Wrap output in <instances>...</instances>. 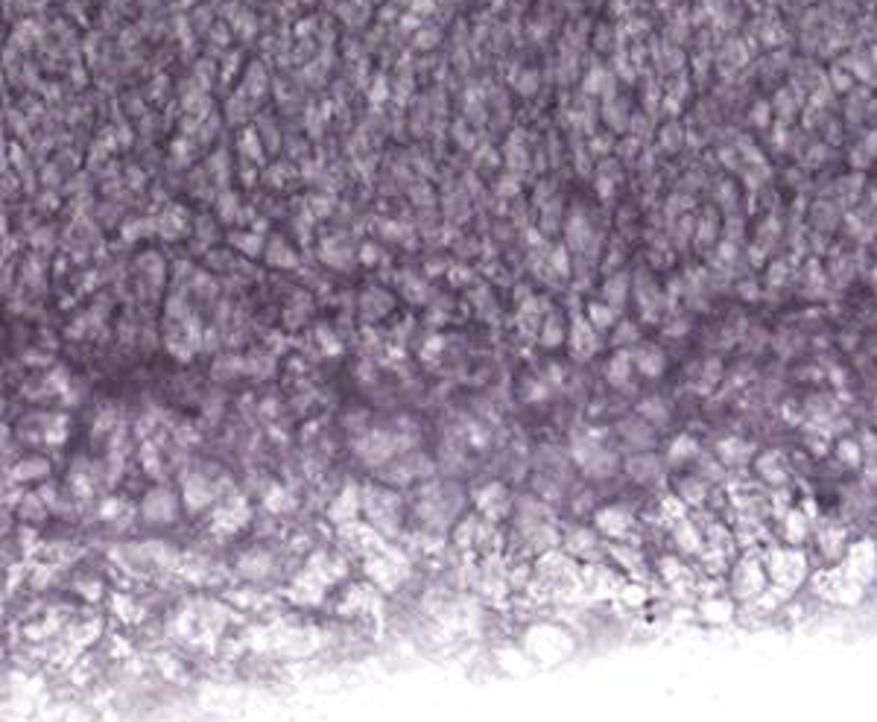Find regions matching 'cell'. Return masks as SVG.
I'll return each mask as SVG.
<instances>
[{
	"instance_id": "6da1fadb",
	"label": "cell",
	"mask_w": 877,
	"mask_h": 722,
	"mask_svg": "<svg viewBox=\"0 0 877 722\" xmlns=\"http://www.w3.org/2000/svg\"><path fill=\"white\" fill-rule=\"evenodd\" d=\"M360 506L366 509V515H369V521L374 523V527L386 530V532L398 530V518H401V500H398V495H392V491H384V488H363Z\"/></svg>"
},
{
	"instance_id": "7a4b0ae2",
	"label": "cell",
	"mask_w": 877,
	"mask_h": 722,
	"mask_svg": "<svg viewBox=\"0 0 877 722\" xmlns=\"http://www.w3.org/2000/svg\"><path fill=\"white\" fill-rule=\"evenodd\" d=\"M617 433L629 448L635 451H652L655 448V424H650L643 416L638 418H623L617 424Z\"/></svg>"
},
{
	"instance_id": "3957f363",
	"label": "cell",
	"mask_w": 877,
	"mask_h": 722,
	"mask_svg": "<svg viewBox=\"0 0 877 722\" xmlns=\"http://www.w3.org/2000/svg\"><path fill=\"white\" fill-rule=\"evenodd\" d=\"M769 570L778 582L784 585H796L801 576H804V555L801 553H792V550H775L769 555Z\"/></svg>"
},
{
	"instance_id": "277c9868",
	"label": "cell",
	"mask_w": 877,
	"mask_h": 722,
	"mask_svg": "<svg viewBox=\"0 0 877 722\" xmlns=\"http://www.w3.org/2000/svg\"><path fill=\"white\" fill-rule=\"evenodd\" d=\"M760 590H764V567L757 559H743L734 567V594L740 600H749Z\"/></svg>"
},
{
	"instance_id": "5b68a950",
	"label": "cell",
	"mask_w": 877,
	"mask_h": 722,
	"mask_svg": "<svg viewBox=\"0 0 877 722\" xmlns=\"http://www.w3.org/2000/svg\"><path fill=\"white\" fill-rule=\"evenodd\" d=\"M626 474L635 483H658L664 477V462L652 451H638L635 456L626 459Z\"/></svg>"
},
{
	"instance_id": "8992f818",
	"label": "cell",
	"mask_w": 877,
	"mask_h": 722,
	"mask_svg": "<svg viewBox=\"0 0 877 722\" xmlns=\"http://www.w3.org/2000/svg\"><path fill=\"white\" fill-rule=\"evenodd\" d=\"M141 512H143L146 521L167 523V521H173V515H176V497L170 495L167 488H155V491H150V495H146Z\"/></svg>"
},
{
	"instance_id": "52a82bcc",
	"label": "cell",
	"mask_w": 877,
	"mask_h": 722,
	"mask_svg": "<svg viewBox=\"0 0 877 722\" xmlns=\"http://www.w3.org/2000/svg\"><path fill=\"white\" fill-rule=\"evenodd\" d=\"M597 327H594L591 322H585V319H576L573 322V334H570V348L576 351V357L579 360H585V357H591L594 351H597Z\"/></svg>"
},
{
	"instance_id": "ba28073f",
	"label": "cell",
	"mask_w": 877,
	"mask_h": 722,
	"mask_svg": "<svg viewBox=\"0 0 877 722\" xmlns=\"http://www.w3.org/2000/svg\"><path fill=\"white\" fill-rule=\"evenodd\" d=\"M632 357H635V366H638V371L643 377H658V374H664V369H667V357H664V351H661L658 346H640Z\"/></svg>"
},
{
	"instance_id": "9c48e42d",
	"label": "cell",
	"mask_w": 877,
	"mask_h": 722,
	"mask_svg": "<svg viewBox=\"0 0 877 722\" xmlns=\"http://www.w3.org/2000/svg\"><path fill=\"white\" fill-rule=\"evenodd\" d=\"M211 500H213V488H211V483L202 477V474L188 477V483H185V503H188L190 512H199V509H205Z\"/></svg>"
},
{
	"instance_id": "30bf717a",
	"label": "cell",
	"mask_w": 877,
	"mask_h": 722,
	"mask_svg": "<svg viewBox=\"0 0 877 722\" xmlns=\"http://www.w3.org/2000/svg\"><path fill=\"white\" fill-rule=\"evenodd\" d=\"M632 369H635V357H632V351H617L615 357L608 360V366H605V377H608V383L611 386H629V381H632Z\"/></svg>"
},
{
	"instance_id": "8fae6325",
	"label": "cell",
	"mask_w": 877,
	"mask_h": 722,
	"mask_svg": "<svg viewBox=\"0 0 877 722\" xmlns=\"http://www.w3.org/2000/svg\"><path fill=\"white\" fill-rule=\"evenodd\" d=\"M717 456H720L722 465L737 468V465H746V459L752 456V448L743 439H722L717 445Z\"/></svg>"
},
{
	"instance_id": "7c38bea8",
	"label": "cell",
	"mask_w": 877,
	"mask_h": 722,
	"mask_svg": "<svg viewBox=\"0 0 877 722\" xmlns=\"http://www.w3.org/2000/svg\"><path fill=\"white\" fill-rule=\"evenodd\" d=\"M582 468H585V474H588L591 480H608L611 474L617 471V453H611V451L600 448V451L594 453Z\"/></svg>"
},
{
	"instance_id": "4fadbf2b",
	"label": "cell",
	"mask_w": 877,
	"mask_h": 722,
	"mask_svg": "<svg viewBox=\"0 0 877 722\" xmlns=\"http://www.w3.org/2000/svg\"><path fill=\"white\" fill-rule=\"evenodd\" d=\"M757 474H760V477H764L766 483H772V486L784 483V480H787V462H784V456L775 453V451L764 453V456L757 459Z\"/></svg>"
},
{
	"instance_id": "5bb4252c",
	"label": "cell",
	"mask_w": 877,
	"mask_h": 722,
	"mask_svg": "<svg viewBox=\"0 0 877 722\" xmlns=\"http://www.w3.org/2000/svg\"><path fill=\"white\" fill-rule=\"evenodd\" d=\"M673 538H675V544L682 547L685 553H699L702 550V535H699V530L693 527L690 521H675V527H673Z\"/></svg>"
},
{
	"instance_id": "9a60e30c",
	"label": "cell",
	"mask_w": 877,
	"mask_h": 722,
	"mask_svg": "<svg viewBox=\"0 0 877 722\" xmlns=\"http://www.w3.org/2000/svg\"><path fill=\"white\" fill-rule=\"evenodd\" d=\"M629 515L626 512H620V509H603V512H597V527L600 530H605L608 535H615V538H620L626 530H629Z\"/></svg>"
},
{
	"instance_id": "2e32d148",
	"label": "cell",
	"mask_w": 877,
	"mask_h": 722,
	"mask_svg": "<svg viewBox=\"0 0 877 722\" xmlns=\"http://www.w3.org/2000/svg\"><path fill=\"white\" fill-rule=\"evenodd\" d=\"M603 118H605V123H608L611 129H620V132H626L629 123H632V114H629L626 103L615 100V97H608V100H605V106H603Z\"/></svg>"
},
{
	"instance_id": "e0dca14e",
	"label": "cell",
	"mask_w": 877,
	"mask_h": 722,
	"mask_svg": "<svg viewBox=\"0 0 877 722\" xmlns=\"http://www.w3.org/2000/svg\"><path fill=\"white\" fill-rule=\"evenodd\" d=\"M506 503V488L500 486V483H491V486H486L483 491H479V497H477V506L483 509V512L489 515V518H494L498 515V509Z\"/></svg>"
},
{
	"instance_id": "ac0fdd59",
	"label": "cell",
	"mask_w": 877,
	"mask_h": 722,
	"mask_svg": "<svg viewBox=\"0 0 877 722\" xmlns=\"http://www.w3.org/2000/svg\"><path fill=\"white\" fill-rule=\"evenodd\" d=\"M568 550L573 555H591L594 550H597V535H594L591 530L576 527V530L568 532Z\"/></svg>"
},
{
	"instance_id": "d6986e66",
	"label": "cell",
	"mask_w": 877,
	"mask_h": 722,
	"mask_svg": "<svg viewBox=\"0 0 877 722\" xmlns=\"http://www.w3.org/2000/svg\"><path fill=\"white\" fill-rule=\"evenodd\" d=\"M638 416H643L650 424L661 427V424H667V418H670V406H667V401H661V398H647V401H640Z\"/></svg>"
},
{
	"instance_id": "ffe728a7",
	"label": "cell",
	"mask_w": 877,
	"mask_h": 722,
	"mask_svg": "<svg viewBox=\"0 0 877 722\" xmlns=\"http://www.w3.org/2000/svg\"><path fill=\"white\" fill-rule=\"evenodd\" d=\"M585 91L603 97V100H608V97H615V82H611L608 71L594 68V71L588 73V79H585Z\"/></svg>"
},
{
	"instance_id": "44dd1931",
	"label": "cell",
	"mask_w": 877,
	"mask_h": 722,
	"mask_svg": "<svg viewBox=\"0 0 877 722\" xmlns=\"http://www.w3.org/2000/svg\"><path fill=\"white\" fill-rule=\"evenodd\" d=\"M603 295H605V302L615 310L623 307L626 295H629V275H611L605 281V287H603Z\"/></svg>"
},
{
	"instance_id": "7402d4cb",
	"label": "cell",
	"mask_w": 877,
	"mask_h": 722,
	"mask_svg": "<svg viewBox=\"0 0 877 722\" xmlns=\"http://www.w3.org/2000/svg\"><path fill=\"white\" fill-rule=\"evenodd\" d=\"M269 565H272V559L267 553H260V550L246 553L240 559V570L246 573V576H263V573H269Z\"/></svg>"
},
{
	"instance_id": "603a6c76",
	"label": "cell",
	"mask_w": 877,
	"mask_h": 722,
	"mask_svg": "<svg viewBox=\"0 0 877 722\" xmlns=\"http://www.w3.org/2000/svg\"><path fill=\"white\" fill-rule=\"evenodd\" d=\"M561 339H565V327H561V319L553 313L541 322V346L556 348V346H561Z\"/></svg>"
},
{
	"instance_id": "cb8c5ba5",
	"label": "cell",
	"mask_w": 877,
	"mask_h": 722,
	"mask_svg": "<svg viewBox=\"0 0 877 722\" xmlns=\"http://www.w3.org/2000/svg\"><path fill=\"white\" fill-rule=\"evenodd\" d=\"M678 495H682V500H690L693 506H699L708 497V486L702 477H687V480H682V486H678Z\"/></svg>"
},
{
	"instance_id": "d4e9b609",
	"label": "cell",
	"mask_w": 877,
	"mask_h": 722,
	"mask_svg": "<svg viewBox=\"0 0 877 722\" xmlns=\"http://www.w3.org/2000/svg\"><path fill=\"white\" fill-rule=\"evenodd\" d=\"M47 459H24V462L15 465V480H38V477H47Z\"/></svg>"
},
{
	"instance_id": "484cf974",
	"label": "cell",
	"mask_w": 877,
	"mask_h": 722,
	"mask_svg": "<svg viewBox=\"0 0 877 722\" xmlns=\"http://www.w3.org/2000/svg\"><path fill=\"white\" fill-rule=\"evenodd\" d=\"M799 103H801V97H796L792 91H778V97H775V103H772V111L778 114V118H784L781 123H787L792 114H796V108H799Z\"/></svg>"
},
{
	"instance_id": "4316f807",
	"label": "cell",
	"mask_w": 877,
	"mask_h": 722,
	"mask_svg": "<svg viewBox=\"0 0 877 722\" xmlns=\"http://www.w3.org/2000/svg\"><path fill=\"white\" fill-rule=\"evenodd\" d=\"M813 225L816 228H822V232H831V228L839 222V217H836V208L834 205H827V202H819L816 208H813Z\"/></svg>"
},
{
	"instance_id": "83f0119b",
	"label": "cell",
	"mask_w": 877,
	"mask_h": 722,
	"mask_svg": "<svg viewBox=\"0 0 877 722\" xmlns=\"http://www.w3.org/2000/svg\"><path fill=\"white\" fill-rule=\"evenodd\" d=\"M357 506H360V500H357V495H354V488H349L345 495L337 500V506H334V521H351L354 515H357Z\"/></svg>"
},
{
	"instance_id": "f1b7e54d",
	"label": "cell",
	"mask_w": 877,
	"mask_h": 722,
	"mask_svg": "<svg viewBox=\"0 0 877 722\" xmlns=\"http://www.w3.org/2000/svg\"><path fill=\"white\" fill-rule=\"evenodd\" d=\"M667 456H670V462H685V459L696 456V441H693L690 436H678L673 441V448L667 451Z\"/></svg>"
},
{
	"instance_id": "f546056e",
	"label": "cell",
	"mask_w": 877,
	"mask_h": 722,
	"mask_svg": "<svg viewBox=\"0 0 877 722\" xmlns=\"http://www.w3.org/2000/svg\"><path fill=\"white\" fill-rule=\"evenodd\" d=\"M588 322L597 327V331H605V327L615 322V307H611V304H591L588 307Z\"/></svg>"
},
{
	"instance_id": "4dcf8cb0",
	"label": "cell",
	"mask_w": 877,
	"mask_h": 722,
	"mask_svg": "<svg viewBox=\"0 0 877 722\" xmlns=\"http://www.w3.org/2000/svg\"><path fill=\"white\" fill-rule=\"evenodd\" d=\"M267 260L272 267H293L295 264V255L293 252H287V246H284V240H272V246H269V252H267Z\"/></svg>"
},
{
	"instance_id": "1f68e13d",
	"label": "cell",
	"mask_w": 877,
	"mask_h": 722,
	"mask_svg": "<svg viewBox=\"0 0 877 722\" xmlns=\"http://www.w3.org/2000/svg\"><path fill=\"white\" fill-rule=\"evenodd\" d=\"M44 515H47L44 500H41L38 495H27L24 503H21V518H27V521H41Z\"/></svg>"
},
{
	"instance_id": "d6a6232c",
	"label": "cell",
	"mask_w": 877,
	"mask_h": 722,
	"mask_svg": "<svg viewBox=\"0 0 877 722\" xmlns=\"http://www.w3.org/2000/svg\"><path fill=\"white\" fill-rule=\"evenodd\" d=\"M661 141H664V150L675 153L678 146H682V141H685V132H682V126H678V123H667L664 129H661Z\"/></svg>"
},
{
	"instance_id": "836d02e7",
	"label": "cell",
	"mask_w": 877,
	"mask_h": 722,
	"mask_svg": "<svg viewBox=\"0 0 877 722\" xmlns=\"http://www.w3.org/2000/svg\"><path fill=\"white\" fill-rule=\"evenodd\" d=\"M804 532H807V521L799 512H790L787 515V538L792 541V544H799V541L804 538Z\"/></svg>"
},
{
	"instance_id": "e575fe53",
	"label": "cell",
	"mask_w": 877,
	"mask_h": 722,
	"mask_svg": "<svg viewBox=\"0 0 877 722\" xmlns=\"http://www.w3.org/2000/svg\"><path fill=\"white\" fill-rule=\"evenodd\" d=\"M217 208H220V217H223V220H234V214H237V196H234V193H223L220 202H217Z\"/></svg>"
},
{
	"instance_id": "d590c367",
	"label": "cell",
	"mask_w": 877,
	"mask_h": 722,
	"mask_svg": "<svg viewBox=\"0 0 877 722\" xmlns=\"http://www.w3.org/2000/svg\"><path fill=\"white\" fill-rule=\"evenodd\" d=\"M231 240H234V246H240V249L249 252V255H258V252H260V237H258V234H234Z\"/></svg>"
},
{
	"instance_id": "8d00e7d4",
	"label": "cell",
	"mask_w": 877,
	"mask_h": 722,
	"mask_svg": "<svg viewBox=\"0 0 877 722\" xmlns=\"http://www.w3.org/2000/svg\"><path fill=\"white\" fill-rule=\"evenodd\" d=\"M240 153L249 155V158H260V146H258V135L255 132H246L240 138Z\"/></svg>"
},
{
	"instance_id": "74e56055",
	"label": "cell",
	"mask_w": 877,
	"mask_h": 722,
	"mask_svg": "<svg viewBox=\"0 0 877 722\" xmlns=\"http://www.w3.org/2000/svg\"><path fill=\"white\" fill-rule=\"evenodd\" d=\"M635 339H638L635 325H632V322H623V325L617 327V334H615V346H629V342H635Z\"/></svg>"
},
{
	"instance_id": "f35d334b",
	"label": "cell",
	"mask_w": 877,
	"mask_h": 722,
	"mask_svg": "<svg viewBox=\"0 0 877 722\" xmlns=\"http://www.w3.org/2000/svg\"><path fill=\"white\" fill-rule=\"evenodd\" d=\"M839 456L846 459L848 465H857V462H860V445H857V441H842V445H839Z\"/></svg>"
},
{
	"instance_id": "ab89813d",
	"label": "cell",
	"mask_w": 877,
	"mask_h": 722,
	"mask_svg": "<svg viewBox=\"0 0 877 722\" xmlns=\"http://www.w3.org/2000/svg\"><path fill=\"white\" fill-rule=\"evenodd\" d=\"M769 114H772V103H757L752 108V123L755 126H766L769 123Z\"/></svg>"
},
{
	"instance_id": "60d3db41",
	"label": "cell",
	"mask_w": 877,
	"mask_h": 722,
	"mask_svg": "<svg viewBox=\"0 0 877 722\" xmlns=\"http://www.w3.org/2000/svg\"><path fill=\"white\" fill-rule=\"evenodd\" d=\"M705 609H708V617H714V620H728V617H731V605H725V602H708Z\"/></svg>"
},
{
	"instance_id": "b9f144b4",
	"label": "cell",
	"mask_w": 877,
	"mask_h": 722,
	"mask_svg": "<svg viewBox=\"0 0 877 722\" xmlns=\"http://www.w3.org/2000/svg\"><path fill=\"white\" fill-rule=\"evenodd\" d=\"M553 269L561 272V275L570 272V267H568V252H565V249H556V255H553Z\"/></svg>"
},
{
	"instance_id": "7bdbcfd3",
	"label": "cell",
	"mask_w": 877,
	"mask_h": 722,
	"mask_svg": "<svg viewBox=\"0 0 877 722\" xmlns=\"http://www.w3.org/2000/svg\"><path fill=\"white\" fill-rule=\"evenodd\" d=\"M249 91H252L255 97L263 91V76H260V68H258V64L252 68V76H249Z\"/></svg>"
},
{
	"instance_id": "ee69618b",
	"label": "cell",
	"mask_w": 877,
	"mask_h": 722,
	"mask_svg": "<svg viewBox=\"0 0 877 722\" xmlns=\"http://www.w3.org/2000/svg\"><path fill=\"white\" fill-rule=\"evenodd\" d=\"M535 85H538V79H535V73H533V71H529V76H524V79L518 82V88H521L524 94H533V91H535Z\"/></svg>"
},
{
	"instance_id": "f6af8a7d",
	"label": "cell",
	"mask_w": 877,
	"mask_h": 722,
	"mask_svg": "<svg viewBox=\"0 0 877 722\" xmlns=\"http://www.w3.org/2000/svg\"><path fill=\"white\" fill-rule=\"evenodd\" d=\"M863 150L874 158L877 155V132H871V135H866V141H863Z\"/></svg>"
},
{
	"instance_id": "bcb514c9",
	"label": "cell",
	"mask_w": 877,
	"mask_h": 722,
	"mask_svg": "<svg viewBox=\"0 0 877 722\" xmlns=\"http://www.w3.org/2000/svg\"><path fill=\"white\" fill-rule=\"evenodd\" d=\"M871 281H874V290H877V267H874V275H871Z\"/></svg>"
}]
</instances>
